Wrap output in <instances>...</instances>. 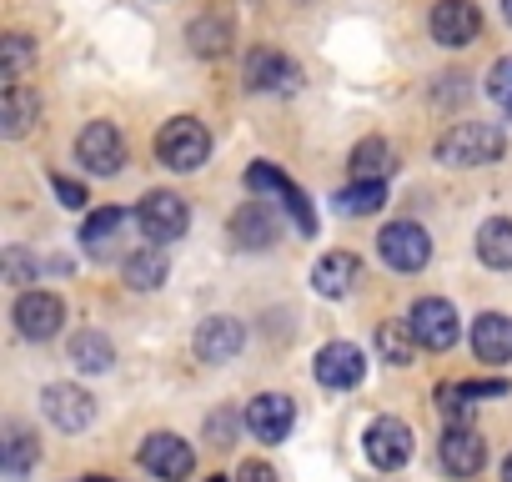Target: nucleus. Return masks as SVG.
Instances as JSON below:
<instances>
[{"instance_id":"20e7f679","label":"nucleus","mask_w":512,"mask_h":482,"mask_svg":"<svg viewBox=\"0 0 512 482\" xmlns=\"http://www.w3.org/2000/svg\"><path fill=\"white\" fill-rule=\"evenodd\" d=\"M437 462L447 477H477L487 467V442L472 422H447L442 442H437Z\"/></svg>"},{"instance_id":"f257e3e1","label":"nucleus","mask_w":512,"mask_h":482,"mask_svg":"<svg viewBox=\"0 0 512 482\" xmlns=\"http://www.w3.org/2000/svg\"><path fill=\"white\" fill-rule=\"evenodd\" d=\"M502 151H507V136L492 121H457L437 141V161L457 166V171L462 166H492V161H502Z\"/></svg>"},{"instance_id":"bb28decb","label":"nucleus","mask_w":512,"mask_h":482,"mask_svg":"<svg viewBox=\"0 0 512 482\" xmlns=\"http://www.w3.org/2000/svg\"><path fill=\"white\" fill-rule=\"evenodd\" d=\"M186 36H191V51H196V56H226L231 41H236L226 16H201V21H191Z\"/></svg>"},{"instance_id":"f704fd0d","label":"nucleus","mask_w":512,"mask_h":482,"mask_svg":"<svg viewBox=\"0 0 512 482\" xmlns=\"http://www.w3.org/2000/svg\"><path fill=\"white\" fill-rule=\"evenodd\" d=\"M51 191L61 196V206H71V211H81L91 196H86V186L81 181H71V176H51Z\"/></svg>"},{"instance_id":"1a4fd4ad","label":"nucleus","mask_w":512,"mask_h":482,"mask_svg":"<svg viewBox=\"0 0 512 482\" xmlns=\"http://www.w3.org/2000/svg\"><path fill=\"white\" fill-rule=\"evenodd\" d=\"M362 452H367V462L377 472H397L412 457V427L402 417H377L367 427V437H362Z\"/></svg>"},{"instance_id":"aec40b11","label":"nucleus","mask_w":512,"mask_h":482,"mask_svg":"<svg viewBox=\"0 0 512 482\" xmlns=\"http://www.w3.org/2000/svg\"><path fill=\"white\" fill-rule=\"evenodd\" d=\"M472 352H477V362H507L512 357V317L507 312H482L477 322H472Z\"/></svg>"},{"instance_id":"58836bf2","label":"nucleus","mask_w":512,"mask_h":482,"mask_svg":"<svg viewBox=\"0 0 512 482\" xmlns=\"http://www.w3.org/2000/svg\"><path fill=\"white\" fill-rule=\"evenodd\" d=\"M81 482H111V477H81Z\"/></svg>"},{"instance_id":"a878e982","label":"nucleus","mask_w":512,"mask_h":482,"mask_svg":"<svg viewBox=\"0 0 512 482\" xmlns=\"http://www.w3.org/2000/svg\"><path fill=\"white\" fill-rule=\"evenodd\" d=\"M392 171V146L382 136H367L352 146V181H382Z\"/></svg>"},{"instance_id":"c9c22d12","label":"nucleus","mask_w":512,"mask_h":482,"mask_svg":"<svg viewBox=\"0 0 512 482\" xmlns=\"http://www.w3.org/2000/svg\"><path fill=\"white\" fill-rule=\"evenodd\" d=\"M236 482H277V472H272L267 462H241V472H236Z\"/></svg>"},{"instance_id":"c85d7f7f","label":"nucleus","mask_w":512,"mask_h":482,"mask_svg":"<svg viewBox=\"0 0 512 482\" xmlns=\"http://www.w3.org/2000/svg\"><path fill=\"white\" fill-rule=\"evenodd\" d=\"M121 231H126V211H121V206H101V211H91V216H86L81 241H86L91 252H106Z\"/></svg>"},{"instance_id":"e433bc0d","label":"nucleus","mask_w":512,"mask_h":482,"mask_svg":"<svg viewBox=\"0 0 512 482\" xmlns=\"http://www.w3.org/2000/svg\"><path fill=\"white\" fill-rule=\"evenodd\" d=\"M502 482H512V452H507V462H502Z\"/></svg>"},{"instance_id":"c756f323","label":"nucleus","mask_w":512,"mask_h":482,"mask_svg":"<svg viewBox=\"0 0 512 482\" xmlns=\"http://www.w3.org/2000/svg\"><path fill=\"white\" fill-rule=\"evenodd\" d=\"M387 206V186L382 181H352L342 196H337V211L342 216H377Z\"/></svg>"},{"instance_id":"7ed1b4c3","label":"nucleus","mask_w":512,"mask_h":482,"mask_svg":"<svg viewBox=\"0 0 512 482\" xmlns=\"http://www.w3.org/2000/svg\"><path fill=\"white\" fill-rule=\"evenodd\" d=\"M136 226H141V236L146 241H181L186 236V226H191V211H186V201L176 196V191H151V196H141V206H136Z\"/></svg>"},{"instance_id":"2f4dec72","label":"nucleus","mask_w":512,"mask_h":482,"mask_svg":"<svg viewBox=\"0 0 512 482\" xmlns=\"http://www.w3.org/2000/svg\"><path fill=\"white\" fill-rule=\"evenodd\" d=\"M31 56H36V46H31V36H6L0 41V81L6 86H16L21 76H26V66H31Z\"/></svg>"},{"instance_id":"5701e85b","label":"nucleus","mask_w":512,"mask_h":482,"mask_svg":"<svg viewBox=\"0 0 512 482\" xmlns=\"http://www.w3.org/2000/svg\"><path fill=\"white\" fill-rule=\"evenodd\" d=\"M477 257H482V267H492V272H512V221H507V216L482 221V231H477Z\"/></svg>"},{"instance_id":"b1692460","label":"nucleus","mask_w":512,"mask_h":482,"mask_svg":"<svg viewBox=\"0 0 512 482\" xmlns=\"http://www.w3.org/2000/svg\"><path fill=\"white\" fill-rule=\"evenodd\" d=\"M166 277H171V262H166L161 241H151V247H141V252L126 257V282H131L136 292H151V287H161Z\"/></svg>"},{"instance_id":"6e6552de","label":"nucleus","mask_w":512,"mask_h":482,"mask_svg":"<svg viewBox=\"0 0 512 482\" xmlns=\"http://www.w3.org/2000/svg\"><path fill=\"white\" fill-rule=\"evenodd\" d=\"M407 322H412V332H417V342H422L427 352H447V347H457V337H462V327H457V307L442 302V297H422V302H412Z\"/></svg>"},{"instance_id":"f03ea898","label":"nucleus","mask_w":512,"mask_h":482,"mask_svg":"<svg viewBox=\"0 0 512 482\" xmlns=\"http://www.w3.org/2000/svg\"><path fill=\"white\" fill-rule=\"evenodd\" d=\"M156 156H161L171 171H196V166H206V156H211V131H206L196 116H176V121L161 126Z\"/></svg>"},{"instance_id":"4be33fe9","label":"nucleus","mask_w":512,"mask_h":482,"mask_svg":"<svg viewBox=\"0 0 512 482\" xmlns=\"http://www.w3.org/2000/svg\"><path fill=\"white\" fill-rule=\"evenodd\" d=\"M36 462H41V437H36L31 427L11 422V427H6V442H0V467H6V477L21 482V477H31Z\"/></svg>"},{"instance_id":"2eb2a0df","label":"nucleus","mask_w":512,"mask_h":482,"mask_svg":"<svg viewBox=\"0 0 512 482\" xmlns=\"http://www.w3.org/2000/svg\"><path fill=\"white\" fill-rule=\"evenodd\" d=\"M246 81H251L256 91L292 96V91L302 86V71H297V61L282 56V51H251V56H246Z\"/></svg>"},{"instance_id":"6ab92c4d","label":"nucleus","mask_w":512,"mask_h":482,"mask_svg":"<svg viewBox=\"0 0 512 482\" xmlns=\"http://www.w3.org/2000/svg\"><path fill=\"white\" fill-rule=\"evenodd\" d=\"M357 282H362V257H352V252H327L312 267V287L322 297H352Z\"/></svg>"},{"instance_id":"0eeeda50","label":"nucleus","mask_w":512,"mask_h":482,"mask_svg":"<svg viewBox=\"0 0 512 482\" xmlns=\"http://www.w3.org/2000/svg\"><path fill=\"white\" fill-rule=\"evenodd\" d=\"M427 31H432L437 46L462 51V46H472L482 36V11L472 6V0H437L432 16H427Z\"/></svg>"},{"instance_id":"ddd939ff","label":"nucleus","mask_w":512,"mask_h":482,"mask_svg":"<svg viewBox=\"0 0 512 482\" xmlns=\"http://www.w3.org/2000/svg\"><path fill=\"white\" fill-rule=\"evenodd\" d=\"M41 412H46L61 432H81V427H91V417H96V397H91L86 387H76V382H51V387L41 392Z\"/></svg>"},{"instance_id":"dca6fc26","label":"nucleus","mask_w":512,"mask_h":482,"mask_svg":"<svg viewBox=\"0 0 512 482\" xmlns=\"http://www.w3.org/2000/svg\"><path fill=\"white\" fill-rule=\"evenodd\" d=\"M246 181H251V191H272V196H277V201H282V206L292 211L297 231H307V236L317 231V216H312L307 196H302V191H297V186H292V181H287V176L277 171V166H267V161H256V166L246 171Z\"/></svg>"},{"instance_id":"423d86ee","label":"nucleus","mask_w":512,"mask_h":482,"mask_svg":"<svg viewBox=\"0 0 512 482\" xmlns=\"http://www.w3.org/2000/svg\"><path fill=\"white\" fill-rule=\"evenodd\" d=\"M76 161L91 171V176H116L126 166V136L111 126V121H91L81 136H76Z\"/></svg>"},{"instance_id":"393cba45","label":"nucleus","mask_w":512,"mask_h":482,"mask_svg":"<svg viewBox=\"0 0 512 482\" xmlns=\"http://www.w3.org/2000/svg\"><path fill=\"white\" fill-rule=\"evenodd\" d=\"M417 332H412V322H382L377 327V352H382V362H392V367H412L417 362Z\"/></svg>"},{"instance_id":"7c9ffc66","label":"nucleus","mask_w":512,"mask_h":482,"mask_svg":"<svg viewBox=\"0 0 512 482\" xmlns=\"http://www.w3.org/2000/svg\"><path fill=\"white\" fill-rule=\"evenodd\" d=\"M482 397L472 392V382H442L437 387V412L447 417V422H472V407H477Z\"/></svg>"},{"instance_id":"9b49d317","label":"nucleus","mask_w":512,"mask_h":482,"mask_svg":"<svg viewBox=\"0 0 512 482\" xmlns=\"http://www.w3.org/2000/svg\"><path fill=\"white\" fill-rule=\"evenodd\" d=\"M11 317H16V332L26 342H51L61 332V322H66V302L56 292H21Z\"/></svg>"},{"instance_id":"cd10ccee","label":"nucleus","mask_w":512,"mask_h":482,"mask_svg":"<svg viewBox=\"0 0 512 482\" xmlns=\"http://www.w3.org/2000/svg\"><path fill=\"white\" fill-rule=\"evenodd\" d=\"M71 362H76L81 372H111L116 347H111V337H101V332H76V337H71Z\"/></svg>"},{"instance_id":"a211bd4d","label":"nucleus","mask_w":512,"mask_h":482,"mask_svg":"<svg viewBox=\"0 0 512 482\" xmlns=\"http://www.w3.org/2000/svg\"><path fill=\"white\" fill-rule=\"evenodd\" d=\"M36 121H41V96H36L26 81L6 86V96H0V136L21 141V136H31Z\"/></svg>"},{"instance_id":"4c0bfd02","label":"nucleus","mask_w":512,"mask_h":482,"mask_svg":"<svg viewBox=\"0 0 512 482\" xmlns=\"http://www.w3.org/2000/svg\"><path fill=\"white\" fill-rule=\"evenodd\" d=\"M502 16H507V21H512V0H502Z\"/></svg>"},{"instance_id":"f3484780","label":"nucleus","mask_w":512,"mask_h":482,"mask_svg":"<svg viewBox=\"0 0 512 482\" xmlns=\"http://www.w3.org/2000/svg\"><path fill=\"white\" fill-rule=\"evenodd\" d=\"M241 342H246V327H241L236 317H206V322L196 327V337H191L196 357H201V362H211V367L231 362V357L241 352Z\"/></svg>"},{"instance_id":"473e14b6","label":"nucleus","mask_w":512,"mask_h":482,"mask_svg":"<svg viewBox=\"0 0 512 482\" xmlns=\"http://www.w3.org/2000/svg\"><path fill=\"white\" fill-rule=\"evenodd\" d=\"M487 96L512 116V56H507V61H497V66L487 71Z\"/></svg>"},{"instance_id":"412c9836","label":"nucleus","mask_w":512,"mask_h":482,"mask_svg":"<svg viewBox=\"0 0 512 482\" xmlns=\"http://www.w3.org/2000/svg\"><path fill=\"white\" fill-rule=\"evenodd\" d=\"M231 241H236V247H246V252H267L272 241H277V221H272V211H267V206H256V201H246V206L231 216Z\"/></svg>"},{"instance_id":"f8f14e48","label":"nucleus","mask_w":512,"mask_h":482,"mask_svg":"<svg viewBox=\"0 0 512 482\" xmlns=\"http://www.w3.org/2000/svg\"><path fill=\"white\" fill-rule=\"evenodd\" d=\"M312 377H317L322 387H332V392H352V387L367 377V357H362V347H352V342H327V347L312 357Z\"/></svg>"},{"instance_id":"9d476101","label":"nucleus","mask_w":512,"mask_h":482,"mask_svg":"<svg viewBox=\"0 0 512 482\" xmlns=\"http://www.w3.org/2000/svg\"><path fill=\"white\" fill-rule=\"evenodd\" d=\"M141 467H146L151 477H161V482H186L191 467H196V452H191V442L176 437V432H151V437L141 442Z\"/></svg>"},{"instance_id":"ea45409f","label":"nucleus","mask_w":512,"mask_h":482,"mask_svg":"<svg viewBox=\"0 0 512 482\" xmlns=\"http://www.w3.org/2000/svg\"><path fill=\"white\" fill-rule=\"evenodd\" d=\"M206 482H231V477H206Z\"/></svg>"},{"instance_id":"72a5a7b5","label":"nucleus","mask_w":512,"mask_h":482,"mask_svg":"<svg viewBox=\"0 0 512 482\" xmlns=\"http://www.w3.org/2000/svg\"><path fill=\"white\" fill-rule=\"evenodd\" d=\"M0 272H6V282H11V287L36 282V262H31L21 247H6V257H0Z\"/></svg>"},{"instance_id":"39448f33","label":"nucleus","mask_w":512,"mask_h":482,"mask_svg":"<svg viewBox=\"0 0 512 482\" xmlns=\"http://www.w3.org/2000/svg\"><path fill=\"white\" fill-rule=\"evenodd\" d=\"M377 252H382V262L392 272H422L432 262V241H427V231L417 221H392L377 236Z\"/></svg>"},{"instance_id":"4468645a","label":"nucleus","mask_w":512,"mask_h":482,"mask_svg":"<svg viewBox=\"0 0 512 482\" xmlns=\"http://www.w3.org/2000/svg\"><path fill=\"white\" fill-rule=\"evenodd\" d=\"M246 427H251V437H262V442H282V437L297 427V402L282 397V392L251 397V402H246Z\"/></svg>"}]
</instances>
